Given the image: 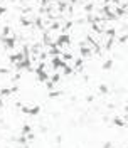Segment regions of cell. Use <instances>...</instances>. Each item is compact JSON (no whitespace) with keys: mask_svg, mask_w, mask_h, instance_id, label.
I'll use <instances>...</instances> for the list:
<instances>
[{"mask_svg":"<svg viewBox=\"0 0 128 148\" xmlns=\"http://www.w3.org/2000/svg\"><path fill=\"white\" fill-rule=\"evenodd\" d=\"M111 68H113V61H111V59H108L105 64H103V69H105V71H110Z\"/></svg>","mask_w":128,"mask_h":148,"instance_id":"obj_1","label":"cell"},{"mask_svg":"<svg viewBox=\"0 0 128 148\" xmlns=\"http://www.w3.org/2000/svg\"><path fill=\"white\" fill-rule=\"evenodd\" d=\"M5 12H7V9H5V7H2V5H0V15H3V14H5Z\"/></svg>","mask_w":128,"mask_h":148,"instance_id":"obj_3","label":"cell"},{"mask_svg":"<svg viewBox=\"0 0 128 148\" xmlns=\"http://www.w3.org/2000/svg\"><path fill=\"white\" fill-rule=\"evenodd\" d=\"M99 93H101V94H106V93H108V88H106L105 84H103V86H99Z\"/></svg>","mask_w":128,"mask_h":148,"instance_id":"obj_2","label":"cell"}]
</instances>
